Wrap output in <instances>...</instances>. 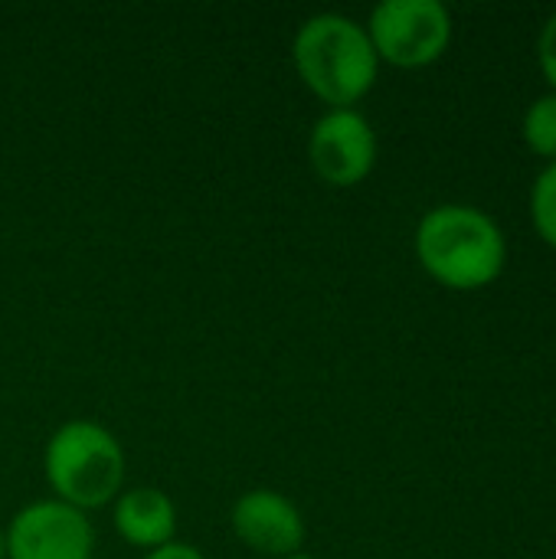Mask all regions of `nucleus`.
Wrapping results in <instances>:
<instances>
[{
    "label": "nucleus",
    "instance_id": "f257e3e1",
    "mask_svg": "<svg viewBox=\"0 0 556 559\" xmlns=\"http://www.w3.org/2000/svg\"><path fill=\"white\" fill-rule=\"evenodd\" d=\"M292 62L305 88L328 108H354L374 88L380 72L367 26L344 13L308 16L295 29Z\"/></svg>",
    "mask_w": 556,
    "mask_h": 559
},
{
    "label": "nucleus",
    "instance_id": "f03ea898",
    "mask_svg": "<svg viewBox=\"0 0 556 559\" xmlns=\"http://www.w3.org/2000/svg\"><path fill=\"white\" fill-rule=\"evenodd\" d=\"M419 265L446 288L472 292L495 282L505 269V233L498 223L462 203L429 210L416 226Z\"/></svg>",
    "mask_w": 556,
    "mask_h": 559
},
{
    "label": "nucleus",
    "instance_id": "7ed1b4c3",
    "mask_svg": "<svg viewBox=\"0 0 556 559\" xmlns=\"http://www.w3.org/2000/svg\"><path fill=\"white\" fill-rule=\"evenodd\" d=\"M43 475L56 501L88 514L125 491V449L105 426L69 419L46 442Z\"/></svg>",
    "mask_w": 556,
    "mask_h": 559
},
{
    "label": "nucleus",
    "instance_id": "20e7f679",
    "mask_svg": "<svg viewBox=\"0 0 556 559\" xmlns=\"http://www.w3.org/2000/svg\"><path fill=\"white\" fill-rule=\"evenodd\" d=\"M367 36L380 62L419 69L446 52L452 39V16L439 0H383L370 13Z\"/></svg>",
    "mask_w": 556,
    "mask_h": 559
},
{
    "label": "nucleus",
    "instance_id": "39448f33",
    "mask_svg": "<svg viewBox=\"0 0 556 559\" xmlns=\"http://www.w3.org/2000/svg\"><path fill=\"white\" fill-rule=\"evenodd\" d=\"M3 537L7 559H92L95 554L88 514L56 498L20 508Z\"/></svg>",
    "mask_w": 556,
    "mask_h": 559
},
{
    "label": "nucleus",
    "instance_id": "423d86ee",
    "mask_svg": "<svg viewBox=\"0 0 556 559\" xmlns=\"http://www.w3.org/2000/svg\"><path fill=\"white\" fill-rule=\"evenodd\" d=\"M308 164L328 187H357L377 164L374 124L357 108H328L308 134Z\"/></svg>",
    "mask_w": 556,
    "mask_h": 559
},
{
    "label": "nucleus",
    "instance_id": "0eeeda50",
    "mask_svg": "<svg viewBox=\"0 0 556 559\" xmlns=\"http://www.w3.org/2000/svg\"><path fill=\"white\" fill-rule=\"evenodd\" d=\"M233 534L242 547L269 559H285L301 554L305 547V518L285 498L272 488H252L246 491L233 511H229Z\"/></svg>",
    "mask_w": 556,
    "mask_h": 559
},
{
    "label": "nucleus",
    "instance_id": "6e6552de",
    "mask_svg": "<svg viewBox=\"0 0 556 559\" xmlns=\"http://www.w3.org/2000/svg\"><path fill=\"white\" fill-rule=\"evenodd\" d=\"M111 524L128 547L151 554L174 544L177 508L161 488H125L111 501Z\"/></svg>",
    "mask_w": 556,
    "mask_h": 559
},
{
    "label": "nucleus",
    "instance_id": "1a4fd4ad",
    "mask_svg": "<svg viewBox=\"0 0 556 559\" xmlns=\"http://www.w3.org/2000/svg\"><path fill=\"white\" fill-rule=\"evenodd\" d=\"M524 138L534 154L556 160V92L531 102L524 115Z\"/></svg>",
    "mask_w": 556,
    "mask_h": 559
},
{
    "label": "nucleus",
    "instance_id": "9d476101",
    "mask_svg": "<svg viewBox=\"0 0 556 559\" xmlns=\"http://www.w3.org/2000/svg\"><path fill=\"white\" fill-rule=\"evenodd\" d=\"M531 216H534V226L537 233L556 246V160H551L537 180H534V190H531Z\"/></svg>",
    "mask_w": 556,
    "mask_h": 559
},
{
    "label": "nucleus",
    "instance_id": "9b49d317",
    "mask_svg": "<svg viewBox=\"0 0 556 559\" xmlns=\"http://www.w3.org/2000/svg\"><path fill=\"white\" fill-rule=\"evenodd\" d=\"M537 56H541V69L551 79V85L556 88V13L544 23L541 29V43H537Z\"/></svg>",
    "mask_w": 556,
    "mask_h": 559
},
{
    "label": "nucleus",
    "instance_id": "f8f14e48",
    "mask_svg": "<svg viewBox=\"0 0 556 559\" xmlns=\"http://www.w3.org/2000/svg\"><path fill=\"white\" fill-rule=\"evenodd\" d=\"M141 559H206L193 544H167V547H161V550H151V554H144Z\"/></svg>",
    "mask_w": 556,
    "mask_h": 559
},
{
    "label": "nucleus",
    "instance_id": "ddd939ff",
    "mask_svg": "<svg viewBox=\"0 0 556 559\" xmlns=\"http://www.w3.org/2000/svg\"><path fill=\"white\" fill-rule=\"evenodd\" d=\"M0 559H7V537H3V527H0Z\"/></svg>",
    "mask_w": 556,
    "mask_h": 559
},
{
    "label": "nucleus",
    "instance_id": "4468645a",
    "mask_svg": "<svg viewBox=\"0 0 556 559\" xmlns=\"http://www.w3.org/2000/svg\"><path fill=\"white\" fill-rule=\"evenodd\" d=\"M285 559H311L308 554H295V557H285Z\"/></svg>",
    "mask_w": 556,
    "mask_h": 559
}]
</instances>
